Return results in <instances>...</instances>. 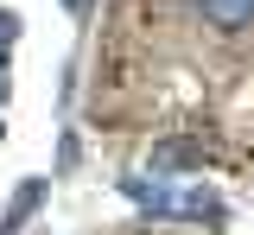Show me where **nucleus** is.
I'll use <instances>...</instances> for the list:
<instances>
[{"label": "nucleus", "instance_id": "obj_3", "mask_svg": "<svg viewBox=\"0 0 254 235\" xmlns=\"http://www.w3.org/2000/svg\"><path fill=\"white\" fill-rule=\"evenodd\" d=\"M6 38H13V19H0V64H6Z\"/></svg>", "mask_w": 254, "mask_h": 235}, {"label": "nucleus", "instance_id": "obj_1", "mask_svg": "<svg viewBox=\"0 0 254 235\" xmlns=\"http://www.w3.org/2000/svg\"><path fill=\"white\" fill-rule=\"evenodd\" d=\"M190 166H203L197 140H159L153 146V172H190Z\"/></svg>", "mask_w": 254, "mask_h": 235}, {"label": "nucleus", "instance_id": "obj_4", "mask_svg": "<svg viewBox=\"0 0 254 235\" xmlns=\"http://www.w3.org/2000/svg\"><path fill=\"white\" fill-rule=\"evenodd\" d=\"M64 6H70V13H89V0H64Z\"/></svg>", "mask_w": 254, "mask_h": 235}, {"label": "nucleus", "instance_id": "obj_2", "mask_svg": "<svg viewBox=\"0 0 254 235\" xmlns=\"http://www.w3.org/2000/svg\"><path fill=\"white\" fill-rule=\"evenodd\" d=\"M197 6H203V19H210V26H222V32L254 26V0H197Z\"/></svg>", "mask_w": 254, "mask_h": 235}]
</instances>
